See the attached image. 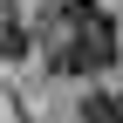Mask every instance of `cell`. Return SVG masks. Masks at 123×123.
<instances>
[{
	"instance_id": "6da1fadb",
	"label": "cell",
	"mask_w": 123,
	"mask_h": 123,
	"mask_svg": "<svg viewBox=\"0 0 123 123\" xmlns=\"http://www.w3.org/2000/svg\"><path fill=\"white\" fill-rule=\"evenodd\" d=\"M41 27H48V62L62 75H103L116 62V21L96 7V0H55L48 14H41Z\"/></svg>"
},
{
	"instance_id": "7a4b0ae2",
	"label": "cell",
	"mask_w": 123,
	"mask_h": 123,
	"mask_svg": "<svg viewBox=\"0 0 123 123\" xmlns=\"http://www.w3.org/2000/svg\"><path fill=\"white\" fill-rule=\"evenodd\" d=\"M82 123H123V89H96V96H82Z\"/></svg>"
},
{
	"instance_id": "3957f363",
	"label": "cell",
	"mask_w": 123,
	"mask_h": 123,
	"mask_svg": "<svg viewBox=\"0 0 123 123\" xmlns=\"http://www.w3.org/2000/svg\"><path fill=\"white\" fill-rule=\"evenodd\" d=\"M27 48H34V34L21 27V14H7V7H0V55H27Z\"/></svg>"
}]
</instances>
